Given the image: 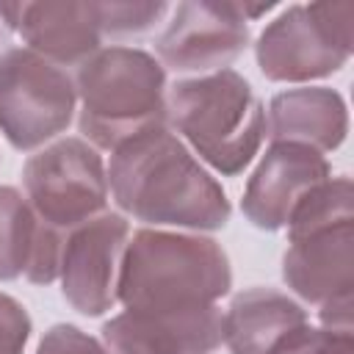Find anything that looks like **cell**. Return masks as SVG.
I'll return each mask as SVG.
<instances>
[{"label": "cell", "mask_w": 354, "mask_h": 354, "mask_svg": "<svg viewBox=\"0 0 354 354\" xmlns=\"http://www.w3.org/2000/svg\"><path fill=\"white\" fill-rule=\"evenodd\" d=\"M108 185L122 210L149 224L218 230L230 218L221 185L166 127H152L116 147Z\"/></svg>", "instance_id": "cell-1"}, {"label": "cell", "mask_w": 354, "mask_h": 354, "mask_svg": "<svg viewBox=\"0 0 354 354\" xmlns=\"http://www.w3.org/2000/svg\"><path fill=\"white\" fill-rule=\"evenodd\" d=\"M230 282V260L216 241L138 230L122 254L116 299L127 310H194L216 304Z\"/></svg>", "instance_id": "cell-2"}, {"label": "cell", "mask_w": 354, "mask_h": 354, "mask_svg": "<svg viewBox=\"0 0 354 354\" xmlns=\"http://www.w3.org/2000/svg\"><path fill=\"white\" fill-rule=\"evenodd\" d=\"M80 133L102 149L163 127L166 77L160 64L133 47L97 50L77 72Z\"/></svg>", "instance_id": "cell-3"}, {"label": "cell", "mask_w": 354, "mask_h": 354, "mask_svg": "<svg viewBox=\"0 0 354 354\" xmlns=\"http://www.w3.org/2000/svg\"><path fill=\"white\" fill-rule=\"evenodd\" d=\"M166 116L221 174L243 171L266 136L263 105L232 69L180 80L169 94Z\"/></svg>", "instance_id": "cell-4"}, {"label": "cell", "mask_w": 354, "mask_h": 354, "mask_svg": "<svg viewBox=\"0 0 354 354\" xmlns=\"http://www.w3.org/2000/svg\"><path fill=\"white\" fill-rule=\"evenodd\" d=\"M354 41V3L285 8L257 39V64L268 80L301 83L337 72Z\"/></svg>", "instance_id": "cell-5"}, {"label": "cell", "mask_w": 354, "mask_h": 354, "mask_svg": "<svg viewBox=\"0 0 354 354\" xmlns=\"http://www.w3.org/2000/svg\"><path fill=\"white\" fill-rule=\"evenodd\" d=\"M77 91L58 64L33 50L0 55V130L17 149H36L72 122Z\"/></svg>", "instance_id": "cell-6"}, {"label": "cell", "mask_w": 354, "mask_h": 354, "mask_svg": "<svg viewBox=\"0 0 354 354\" xmlns=\"http://www.w3.org/2000/svg\"><path fill=\"white\" fill-rule=\"evenodd\" d=\"M22 180L36 218L58 232H72L100 216L108 199L102 160L80 138H64L36 152L25 163Z\"/></svg>", "instance_id": "cell-7"}, {"label": "cell", "mask_w": 354, "mask_h": 354, "mask_svg": "<svg viewBox=\"0 0 354 354\" xmlns=\"http://www.w3.org/2000/svg\"><path fill=\"white\" fill-rule=\"evenodd\" d=\"M249 44V25L238 3H180L158 39L160 61L174 72H221Z\"/></svg>", "instance_id": "cell-8"}, {"label": "cell", "mask_w": 354, "mask_h": 354, "mask_svg": "<svg viewBox=\"0 0 354 354\" xmlns=\"http://www.w3.org/2000/svg\"><path fill=\"white\" fill-rule=\"evenodd\" d=\"M127 241V221L119 213H100L75 227L64 241L61 290L83 315H102L116 301V282Z\"/></svg>", "instance_id": "cell-9"}, {"label": "cell", "mask_w": 354, "mask_h": 354, "mask_svg": "<svg viewBox=\"0 0 354 354\" xmlns=\"http://www.w3.org/2000/svg\"><path fill=\"white\" fill-rule=\"evenodd\" d=\"M216 304L194 310H127L102 326L111 354H210L221 343Z\"/></svg>", "instance_id": "cell-10"}, {"label": "cell", "mask_w": 354, "mask_h": 354, "mask_svg": "<svg viewBox=\"0 0 354 354\" xmlns=\"http://www.w3.org/2000/svg\"><path fill=\"white\" fill-rule=\"evenodd\" d=\"M324 180H329V163L321 152L277 141L246 183L243 213L260 230H282L296 205Z\"/></svg>", "instance_id": "cell-11"}, {"label": "cell", "mask_w": 354, "mask_h": 354, "mask_svg": "<svg viewBox=\"0 0 354 354\" xmlns=\"http://www.w3.org/2000/svg\"><path fill=\"white\" fill-rule=\"evenodd\" d=\"M282 277L304 301L332 307L351 301L354 288V221L293 238Z\"/></svg>", "instance_id": "cell-12"}, {"label": "cell", "mask_w": 354, "mask_h": 354, "mask_svg": "<svg viewBox=\"0 0 354 354\" xmlns=\"http://www.w3.org/2000/svg\"><path fill=\"white\" fill-rule=\"evenodd\" d=\"M0 17L53 64H83L102 39L97 3H6Z\"/></svg>", "instance_id": "cell-13"}, {"label": "cell", "mask_w": 354, "mask_h": 354, "mask_svg": "<svg viewBox=\"0 0 354 354\" xmlns=\"http://www.w3.org/2000/svg\"><path fill=\"white\" fill-rule=\"evenodd\" d=\"M268 130L274 144H304L315 152L335 149L348 133L346 102L332 88H290L271 100Z\"/></svg>", "instance_id": "cell-14"}, {"label": "cell", "mask_w": 354, "mask_h": 354, "mask_svg": "<svg viewBox=\"0 0 354 354\" xmlns=\"http://www.w3.org/2000/svg\"><path fill=\"white\" fill-rule=\"evenodd\" d=\"M301 324L307 318L293 299L271 288H249L232 299L221 321V340L232 354H268Z\"/></svg>", "instance_id": "cell-15"}, {"label": "cell", "mask_w": 354, "mask_h": 354, "mask_svg": "<svg viewBox=\"0 0 354 354\" xmlns=\"http://www.w3.org/2000/svg\"><path fill=\"white\" fill-rule=\"evenodd\" d=\"M39 218L22 194L11 185H0V279H17L25 274L33 243H36Z\"/></svg>", "instance_id": "cell-16"}, {"label": "cell", "mask_w": 354, "mask_h": 354, "mask_svg": "<svg viewBox=\"0 0 354 354\" xmlns=\"http://www.w3.org/2000/svg\"><path fill=\"white\" fill-rule=\"evenodd\" d=\"M354 188L348 177H335V180H324L321 185H315L290 213L288 218V235L301 238L318 230H329V227H340V224H351L354 221Z\"/></svg>", "instance_id": "cell-17"}, {"label": "cell", "mask_w": 354, "mask_h": 354, "mask_svg": "<svg viewBox=\"0 0 354 354\" xmlns=\"http://www.w3.org/2000/svg\"><path fill=\"white\" fill-rule=\"evenodd\" d=\"M166 11H169L166 3H130V0L97 3L100 28L102 33H111V36H138L155 28Z\"/></svg>", "instance_id": "cell-18"}, {"label": "cell", "mask_w": 354, "mask_h": 354, "mask_svg": "<svg viewBox=\"0 0 354 354\" xmlns=\"http://www.w3.org/2000/svg\"><path fill=\"white\" fill-rule=\"evenodd\" d=\"M268 354H354V337L348 329H313L301 324Z\"/></svg>", "instance_id": "cell-19"}, {"label": "cell", "mask_w": 354, "mask_h": 354, "mask_svg": "<svg viewBox=\"0 0 354 354\" xmlns=\"http://www.w3.org/2000/svg\"><path fill=\"white\" fill-rule=\"evenodd\" d=\"M30 335V318L19 301L0 293V354H22Z\"/></svg>", "instance_id": "cell-20"}, {"label": "cell", "mask_w": 354, "mask_h": 354, "mask_svg": "<svg viewBox=\"0 0 354 354\" xmlns=\"http://www.w3.org/2000/svg\"><path fill=\"white\" fill-rule=\"evenodd\" d=\"M36 354H111V351L102 343H97L91 335L80 332L77 326L58 324L41 337Z\"/></svg>", "instance_id": "cell-21"}, {"label": "cell", "mask_w": 354, "mask_h": 354, "mask_svg": "<svg viewBox=\"0 0 354 354\" xmlns=\"http://www.w3.org/2000/svg\"><path fill=\"white\" fill-rule=\"evenodd\" d=\"M6 39H8V25H6V19L0 17V47L6 44Z\"/></svg>", "instance_id": "cell-22"}]
</instances>
